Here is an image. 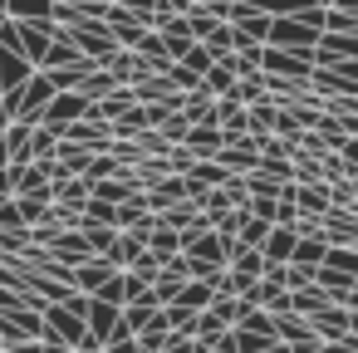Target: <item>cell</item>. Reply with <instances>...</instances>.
Returning <instances> with one entry per match:
<instances>
[{
	"instance_id": "d6986e66",
	"label": "cell",
	"mask_w": 358,
	"mask_h": 353,
	"mask_svg": "<svg viewBox=\"0 0 358 353\" xmlns=\"http://www.w3.org/2000/svg\"><path fill=\"white\" fill-rule=\"evenodd\" d=\"M201 94H211V99H231V94H236V74H231V64H211L206 79H201Z\"/></svg>"
},
{
	"instance_id": "277c9868",
	"label": "cell",
	"mask_w": 358,
	"mask_h": 353,
	"mask_svg": "<svg viewBox=\"0 0 358 353\" xmlns=\"http://www.w3.org/2000/svg\"><path fill=\"white\" fill-rule=\"evenodd\" d=\"M94 113V103L84 99V94H55V103L45 108V118H40V128H50V133H64V128H74V123H84Z\"/></svg>"
},
{
	"instance_id": "e575fe53",
	"label": "cell",
	"mask_w": 358,
	"mask_h": 353,
	"mask_svg": "<svg viewBox=\"0 0 358 353\" xmlns=\"http://www.w3.org/2000/svg\"><path fill=\"white\" fill-rule=\"evenodd\" d=\"M10 25V10H6V0H0V30H6Z\"/></svg>"
},
{
	"instance_id": "6da1fadb",
	"label": "cell",
	"mask_w": 358,
	"mask_h": 353,
	"mask_svg": "<svg viewBox=\"0 0 358 353\" xmlns=\"http://www.w3.org/2000/svg\"><path fill=\"white\" fill-rule=\"evenodd\" d=\"M314 45H319V35H314L309 25H299L289 10H275V6H270V40H265V50H285V55L314 59Z\"/></svg>"
},
{
	"instance_id": "1f68e13d",
	"label": "cell",
	"mask_w": 358,
	"mask_h": 353,
	"mask_svg": "<svg viewBox=\"0 0 358 353\" xmlns=\"http://www.w3.org/2000/svg\"><path fill=\"white\" fill-rule=\"evenodd\" d=\"M167 353H206V348H201L196 338H172V343H167Z\"/></svg>"
},
{
	"instance_id": "ffe728a7",
	"label": "cell",
	"mask_w": 358,
	"mask_h": 353,
	"mask_svg": "<svg viewBox=\"0 0 358 353\" xmlns=\"http://www.w3.org/2000/svg\"><path fill=\"white\" fill-rule=\"evenodd\" d=\"M221 147H226L221 128H192V138H187V152L192 157H216Z\"/></svg>"
},
{
	"instance_id": "3957f363",
	"label": "cell",
	"mask_w": 358,
	"mask_h": 353,
	"mask_svg": "<svg viewBox=\"0 0 358 353\" xmlns=\"http://www.w3.org/2000/svg\"><path fill=\"white\" fill-rule=\"evenodd\" d=\"M265 79H285V84H299V89H309V79H314V59H304V55H285V50H265V69H260Z\"/></svg>"
},
{
	"instance_id": "8992f818",
	"label": "cell",
	"mask_w": 358,
	"mask_h": 353,
	"mask_svg": "<svg viewBox=\"0 0 358 353\" xmlns=\"http://www.w3.org/2000/svg\"><path fill=\"white\" fill-rule=\"evenodd\" d=\"M285 196L299 206V221H329V211H334L329 182H314V187H285Z\"/></svg>"
},
{
	"instance_id": "4316f807",
	"label": "cell",
	"mask_w": 358,
	"mask_h": 353,
	"mask_svg": "<svg viewBox=\"0 0 358 353\" xmlns=\"http://www.w3.org/2000/svg\"><path fill=\"white\" fill-rule=\"evenodd\" d=\"M15 206H20V221L35 231L40 221H45V211H50V201H40V196H15Z\"/></svg>"
},
{
	"instance_id": "7402d4cb",
	"label": "cell",
	"mask_w": 358,
	"mask_h": 353,
	"mask_svg": "<svg viewBox=\"0 0 358 353\" xmlns=\"http://www.w3.org/2000/svg\"><path fill=\"white\" fill-rule=\"evenodd\" d=\"M157 314H162V309H157L152 299H138V304H128V309H123V329H128V333L138 338V333H143V329H148V324H152Z\"/></svg>"
},
{
	"instance_id": "7c38bea8",
	"label": "cell",
	"mask_w": 358,
	"mask_h": 353,
	"mask_svg": "<svg viewBox=\"0 0 358 353\" xmlns=\"http://www.w3.org/2000/svg\"><path fill=\"white\" fill-rule=\"evenodd\" d=\"M89 201H94V182H89V177H69V182H59V187H55V206L84 211Z\"/></svg>"
},
{
	"instance_id": "ac0fdd59",
	"label": "cell",
	"mask_w": 358,
	"mask_h": 353,
	"mask_svg": "<svg viewBox=\"0 0 358 353\" xmlns=\"http://www.w3.org/2000/svg\"><path fill=\"white\" fill-rule=\"evenodd\" d=\"M177 304H182V309H192V314H206V309L216 304V289H211V284H201V280H187V284H182V294H177Z\"/></svg>"
},
{
	"instance_id": "4dcf8cb0",
	"label": "cell",
	"mask_w": 358,
	"mask_h": 353,
	"mask_svg": "<svg viewBox=\"0 0 358 353\" xmlns=\"http://www.w3.org/2000/svg\"><path fill=\"white\" fill-rule=\"evenodd\" d=\"M10 196H15V167L0 162V201H10Z\"/></svg>"
},
{
	"instance_id": "d6a6232c",
	"label": "cell",
	"mask_w": 358,
	"mask_h": 353,
	"mask_svg": "<svg viewBox=\"0 0 358 353\" xmlns=\"http://www.w3.org/2000/svg\"><path fill=\"white\" fill-rule=\"evenodd\" d=\"M319 353H358V338H353V333H348V338H343V343H324V348H319Z\"/></svg>"
},
{
	"instance_id": "9a60e30c",
	"label": "cell",
	"mask_w": 358,
	"mask_h": 353,
	"mask_svg": "<svg viewBox=\"0 0 358 353\" xmlns=\"http://www.w3.org/2000/svg\"><path fill=\"white\" fill-rule=\"evenodd\" d=\"M324 35H358V0L329 6V15H324Z\"/></svg>"
},
{
	"instance_id": "5bb4252c",
	"label": "cell",
	"mask_w": 358,
	"mask_h": 353,
	"mask_svg": "<svg viewBox=\"0 0 358 353\" xmlns=\"http://www.w3.org/2000/svg\"><path fill=\"white\" fill-rule=\"evenodd\" d=\"M294 240H299L294 231H285V226H275V231H270V240L260 245V255H265V265H289V260H294Z\"/></svg>"
},
{
	"instance_id": "836d02e7",
	"label": "cell",
	"mask_w": 358,
	"mask_h": 353,
	"mask_svg": "<svg viewBox=\"0 0 358 353\" xmlns=\"http://www.w3.org/2000/svg\"><path fill=\"white\" fill-rule=\"evenodd\" d=\"M103 353H143V348H138V338H118V343H108Z\"/></svg>"
},
{
	"instance_id": "8fae6325",
	"label": "cell",
	"mask_w": 358,
	"mask_h": 353,
	"mask_svg": "<svg viewBox=\"0 0 358 353\" xmlns=\"http://www.w3.org/2000/svg\"><path fill=\"white\" fill-rule=\"evenodd\" d=\"M113 275H118V270H113V265H108L103 255H94L89 265H79V270H74V289L94 299V294H99V289H103V284H108Z\"/></svg>"
},
{
	"instance_id": "5b68a950",
	"label": "cell",
	"mask_w": 358,
	"mask_h": 353,
	"mask_svg": "<svg viewBox=\"0 0 358 353\" xmlns=\"http://www.w3.org/2000/svg\"><path fill=\"white\" fill-rule=\"evenodd\" d=\"M59 143H69V147H79V152H89V157H99V152H113V128H108V123L84 118V123L64 128V133H59Z\"/></svg>"
},
{
	"instance_id": "4fadbf2b",
	"label": "cell",
	"mask_w": 358,
	"mask_h": 353,
	"mask_svg": "<svg viewBox=\"0 0 358 353\" xmlns=\"http://www.w3.org/2000/svg\"><path fill=\"white\" fill-rule=\"evenodd\" d=\"M324 260H329V236H299V240H294V260H289V265L319 270Z\"/></svg>"
},
{
	"instance_id": "ba28073f",
	"label": "cell",
	"mask_w": 358,
	"mask_h": 353,
	"mask_svg": "<svg viewBox=\"0 0 358 353\" xmlns=\"http://www.w3.org/2000/svg\"><path fill=\"white\" fill-rule=\"evenodd\" d=\"M309 329H314L319 343H343V338H348V309L329 304V309H319V314L309 319Z\"/></svg>"
},
{
	"instance_id": "83f0119b",
	"label": "cell",
	"mask_w": 358,
	"mask_h": 353,
	"mask_svg": "<svg viewBox=\"0 0 358 353\" xmlns=\"http://www.w3.org/2000/svg\"><path fill=\"white\" fill-rule=\"evenodd\" d=\"M0 231H30V226L20 221V206H15V196H10V201H0Z\"/></svg>"
},
{
	"instance_id": "2e32d148",
	"label": "cell",
	"mask_w": 358,
	"mask_h": 353,
	"mask_svg": "<svg viewBox=\"0 0 358 353\" xmlns=\"http://www.w3.org/2000/svg\"><path fill=\"white\" fill-rule=\"evenodd\" d=\"M118 89H123V84H118V79H113L108 69H94V74H89V79L79 84V94H84L89 103H108V99H113Z\"/></svg>"
},
{
	"instance_id": "30bf717a",
	"label": "cell",
	"mask_w": 358,
	"mask_h": 353,
	"mask_svg": "<svg viewBox=\"0 0 358 353\" xmlns=\"http://www.w3.org/2000/svg\"><path fill=\"white\" fill-rule=\"evenodd\" d=\"M187 201V182L182 177H162L157 187H148V211L152 216H162V211H172V206H182Z\"/></svg>"
},
{
	"instance_id": "484cf974",
	"label": "cell",
	"mask_w": 358,
	"mask_h": 353,
	"mask_svg": "<svg viewBox=\"0 0 358 353\" xmlns=\"http://www.w3.org/2000/svg\"><path fill=\"white\" fill-rule=\"evenodd\" d=\"M270 231H275V226H265L260 216H245V226H241V236H236V240H241L245 250H260V245L270 240Z\"/></svg>"
},
{
	"instance_id": "7a4b0ae2",
	"label": "cell",
	"mask_w": 358,
	"mask_h": 353,
	"mask_svg": "<svg viewBox=\"0 0 358 353\" xmlns=\"http://www.w3.org/2000/svg\"><path fill=\"white\" fill-rule=\"evenodd\" d=\"M45 333L59 338V343H69L74 353L89 343V324H84V314L69 309V304H45Z\"/></svg>"
},
{
	"instance_id": "e0dca14e",
	"label": "cell",
	"mask_w": 358,
	"mask_h": 353,
	"mask_svg": "<svg viewBox=\"0 0 358 353\" xmlns=\"http://www.w3.org/2000/svg\"><path fill=\"white\" fill-rule=\"evenodd\" d=\"M148 255H152L157 265H172V260L182 255V236H177V231H167V226H157V236L148 240Z\"/></svg>"
},
{
	"instance_id": "d4e9b609",
	"label": "cell",
	"mask_w": 358,
	"mask_h": 353,
	"mask_svg": "<svg viewBox=\"0 0 358 353\" xmlns=\"http://www.w3.org/2000/svg\"><path fill=\"white\" fill-rule=\"evenodd\" d=\"M59 152V133H50V128H35V138H30V162H50Z\"/></svg>"
},
{
	"instance_id": "603a6c76",
	"label": "cell",
	"mask_w": 358,
	"mask_h": 353,
	"mask_svg": "<svg viewBox=\"0 0 358 353\" xmlns=\"http://www.w3.org/2000/svg\"><path fill=\"white\" fill-rule=\"evenodd\" d=\"M241 108H255V103H265L270 94H265V74H250V79H236V94H231Z\"/></svg>"
},
{
	"instance_id": "cb8c5ba5",
	"label": "cell",
	"mask_w": 358,
	"mask_h": 353,
	"mask_svg": "<svg viewBox=\"0 0 358 353\" xmlns=\"http://www.w3.org/2000/svg\"><path fill=\"white\" fill-rule=\"evenodd\" d=\"M226 270H236V275H245V280H265V255H260V250H236Z\"/></svg>"
},
{
	"instance_id": "f546056e",
	"label": "cell",
	"mask_w": 358,
	"mask_h": 353,
	"mask_svg": "<svg viewBox=\"0 0 358 353\" xmlns=\"http://www.w3.org/2000/svg\"><path fill=\"white\" fill-rule=\"evenodd\" d=\"M338 162H343V177H358V138H348L338 147Z\"/></svg>"
},
{
	"instance_id": "52a82bcc",
	"label": "cell",
	"mask_w": 358,
	"mask_h": 353,
	"mask_svg": "<svg viewBox=\"0 0 358 353\" xmlns=\"http://www.w3.org/2000/svg\"><path fill=\"white\" fill-rule=\"evenodd\" d=\"M50 255H55L59 265H69V270H79V265H89V260H94V250H89V240H84L79 231H55Z\"/></svg>"
},
{
	"instance_id": "f1b7e54d",
	"label": "cell",
	"mask_w": 358,
	"mask_h": 353,
	"mask_svg": "<svg viewBox=\"0 0 358 353\" xmlns=\"http://www.w3.org/2000/svg\"><path fill=\"white\" fill-rule=\"evenodd\" d=\"M211 64H216V59H211V55H206V50H201V45H196V50H192V55H187V59H182V69H192V74H196V79H206V69H211Z\"/></svg>"
},
{
	"instance_id": "44dd1931",
	"label": "cell",
	"mask_w": 358,
	"mask_h": 353,
	"mask_svg": "<svg viewBox=\"0 0 358 353\" xmlns=\"http://www.w3.org/2000/svg\"><path fill=\"white\" fill-rule=\"evenodd\" d=\"M289 304H294V314H299V319H314V314H319V309H329L334 299H329V294H324L319 284H309V289L289 294Z\"/></svg>"
},
{
	"instance_id": "9c48e42d",
	"label": "cell",
	"mask_w": 358,
	"mask_h": 353,
	"mask_svg": "<svg viewBox=\"0 0 358 353\" xmlns=\"http://www.w3.org/2000/svg\"><path fill=\"white\" fill-rule=\"evenodd\" d=\"M30 138H35V128L30 123H10L6 133H0V147H6V162L20 172V167H30Z\"/></svg>"
}]
</instances>
